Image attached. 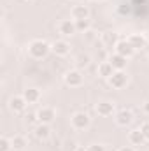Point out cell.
<instances>
[{"mask_svg": "<svg viewBox=\"0 0 149 151\" xmlns=\"http://www.w3.org/2000/svg\"><path fill=\"white\" fill-rule=\"evenodd\" d=\"M49 51H51V46H49L46 40L37 39V40H32V42L28 44V53H30V56H32V58L40 60V58H44Z\"/></svg>", "mask_w": 149, "mask_h": 151, "instance_id": "1", "label": "cell"}, {"mask_svg": "<svg viewBox=\"0 0 149 151\" xmlns=\"http://www.w3.org/2000/svg\"><path fill=\"white\" fill-rule=\"evenodd\" d=\"M70 121H72V127H74L75 130H84V128H88L90 127V116L86 113H75L72 118H70Z\"/></svg>", "mask_w": 149, "mask_h": 151, "instance_id": "2", "label": "cell"}, {"mask_svg": "<svg viewBox=\"0 0 149 151\" xmlns=\"http://www.w3.org/2000/svg\"><path fill=\"white\" fill-rule=\"evenodd\" d=\"M114 49H116L117 55H121V56H125V58H130V56H133V53H135V47H133L128 40H117V44L114 46Z\"/></svg>", "mask_w": 149, "mask_h": 151, "instance_id": "3", "label": "cell"}, {"mask_svg": "<svg viewBox=\"0 0 149 151\" xmlns=\"http://www.w3.org/2000/svg\"><path fill=\"white\" fill-rule=\"evenodd\" d=\"M58 32L63 35V37H70L77 32V27H75L74 19H63L60 25H58Z\"/></svg>", "mask_w": 149, "mask_h": 151, "instance_id": "4", "label": "cell"}, {"mask_svg": "<svg viewBox=\"0 0 149 151\" xmlns=\"http://www.w3.org/2000/svg\"><path fill=\"white\" fill-rule=\"evenodd\" d=\"M126 81H128V77H126V74L123 70H116L109 77V84H111L112 88H116V90H121L123 86H126Z\"/></svg>", "mask_w": 149, "mask_h": 151, "instance_id": "5", "label": "cell"}, {"mask_svg": "<svg viewBox=\"0 0 149 151\" xmlns=\"http://www.w3.org/2000/svg\"><path fill=\"white\" fill-rule=\"evenodd\" d=\"M51 51L56 55V56H67L70 53V44L67 40H54L51 44Z\"/></svg>", "mask_w": 149, "mask_h": 151, "instance_id": "6", "label": "cell"}, {"mask_svg": "<svg viewBox=\"0 0 149 151\" xmlns=\"http://www.w3.org/2000/svg\"><path fill=\"white\" fill-rule=\"evenodd\" d=\"M65 83L69 84V86H72V88H77V86H81L82 84V74H81V70H69L67 74H65Z\"/></svg>", "mask_w": 149, "mask_h": 151, "instance_id": "7", "label": "cell"}, {"mask_svg": "<svg viewBox=\"0 0 149 151\" xmlns=\"http://www.w3.org/2000/svg\"><path fill=\"white\" fill-rule=\"evenodd\" d=\"M37 118H39V123H46V125H49V123L56 118V113H54L53 107H42V109H39L37 111Z\"/></svg>", "mask_w": 149, "mask_h": 151, "instance_id": "8", "label": "cell"}, {"mask_svg": "<svg viewBox=\"0 0 149 151\" xmlns=\"http://www.w3.org/2000/svg\"><path fill=\"white\" fill-rule=\"evenodd\" d=\"M70 16H72V19H74V21H79V19H88V18H90V9H88L86 5H82V4L74 5V7H72V11H70Z\"/></svg>", "mask_w": 149, "mask_h": 151, "instance_id": "9", "label": "cell"}, {"mask_svg": "<svg viewBox=\"0 0 149 151\" xmlns=\"http://www.w3.org/2000/svg\"><path fill=\"white\" fill-rule=\"evenodd\" d=\"M133 121V113L130 111V109H121L119 113L116 114V123L119 125V127H126V125H130Z\"/></svg>", "mask_w": 149, "mask_h": 151, "instance_id": "10", "label": "cell"}, {"mask_svg": "<svg viewBox=\"0 0 149 151\" xmlns=\"http://www.w3.org/2000/svg\"><path fill=\"white\" fill-rule=\"evenodd\" d=\"M9 107H11L12 113H23L25 107H27V100L23 99V95H19V97H12V99L9 100Z\"/></svg>", "mask_w": 149, "mask_h": 151, "instance_id": "11", "label": "cell"}, {"mask_svg": "<svg viewBox=\"0 0 149 151\" xmlns=\"http://www.w3.org/2000/svg\"><path fill=\"white\" fill-rule=\"evenodd\" d=\"M95 109H97L98 116H111L114 113V104L112 102H107V100H102V102L97 104Z\"/></svg>", "mask_w": 149, "mask_h": 151, "instance_id": "12", "label": "cell"}, {"mask_svg": "<svg viewBox=\"0 0 149 151\" xmlns=\"http://www.w3.org/2000/svg\"><path fill=\"white\" fill-rule=\"evenodd\" d=\"M23 99L27 100V104H35L40 100V91L37 88H27L23 91Z\"/></svg>", "mask_w": 149, "mask_h": 151, "instance_id": "13", "label": "cell"}, {"mask_svg": "<svg viewBox=\"0 0 149 151\" xmlns=\"http://www.w3.org/2000/svg\"><path fill=\"white\" fill-rule=\"evenodd\" d=\"M126 60L128 58H125V56H121L117 53H114L111 58H109V62H111V65L114 67V70H123L126 67Z\"/></svg>", "mask_w": 149, "mask_h": 151, "instance_id": "14", "label": "cell"}, {"mask_svg": "<svg viewBox=\"0 0 149 151\" xmlns=\"http://www.w3.org/2000/svg\"><path fill=\"white\" fill-rule=\"evenodd\" d=\"M128 141H130L132 146H140V144L146 141V137H144V134H142L140 130H132V132L128 134Z\"/></svg>", "mask_w": 149, "mask_h": 151, "instance_id": "15", "label": "cell"}, {"mask_svg": "<svg viewBox=\"0 0 149 151\" xmlns=\"http://www.w3.org/2000/svg\"><path fill=\"white\" fill-rule=\"evenodd\" d=\"M114 72H116V70H114V67L111 65V62H102V63L98 65V76H102V77H105V79H109Z\"/></svg>", "mask_w": 149, "mask_h": 151, "instance_id": "16", "label": "cell"}, {"mask_svg": "<svg viewBox=\"0 0 149 151\" xmlns=\"http://www.w3.org/2000/svg\"><path fill=\"white\" fill-rule=\"evenodd\" d=\"M128 42H130L135 49H140V47L146 46V39H144V35H140V34H132V35L128 37Z\"/></svg>", "mask_w": 149, "mask_h": 151, "instance_id": "17", "label": "cell"}, {"mask_svg": "<svg viewBox=\"0 0 149 151\" xmlns=\"http://www.w3.org/2000/svg\"><path fill=\"white\" fill-rule=\"evenodd\" d=\"M47 135H49V125L39 123L37 127H35V137L37 139H46Z\"/></svg>", "mask_w": 149, "mask_h": 151, "instance_id": "18", "label": "cell"}, {"mask_svg": "<svg viewBox=\"0 0 149 151\" xmlns=\"http://www.w3.org/2000/svg\"><path fill=\"white\" fill-rule=\"evenodd\" d=\"M11 141H12V148H14V150H23V148L27 146V139H25L23 135H14Z\"/></svg>", "mask_w": 149, "mask_h": 151, "instance_id": "19", "label": "cell"}, {"mask_svg": "<svg viewBox=\"0 0 149 151\" xmlns=\"http://www.w3.org/2000/svg\"><path fill=\"white\" fill-rule=\"evenodd\" d=\"M75 27H77V32H90V27H91V23H90V19H79V21H75Z\"/></svg>", "mask_w": 149, "mask_h": 151, "instance_id": "20", "label": "cell"}, {"mask_svg": "<svg viewBox=\"0 0 149 151\" xmlns=\"http://www.w3.org/2000/svg\"><path fill=\"white\" fill-rule=\"evenodd\" d=\"M102 40H104V44H105V46H116V44H117V40H116V34H111V32L104 34Z\"/></svg>", "mask_w": 149, "mask_h": 151, "instance_id": "21", "label": "cell"}, {"mask_svg": "<svg viewBox=\"0 0 149 151\" xmlns=\"http://www.w3.org/2000/svg\"><path fill=\"white\" fill-rule=\"evenodd\" d=\"M11 150H14L12 148V141L7 139V137H2L0 139V151H11Z\"/></svg>", "mask_w": 149, "mask_h": 151, "instance_id": "22", "label": "cell"}, {"mask_svg": "<svg viewBox=\"0 0 149 151\" xmlns=\"http://www.w3.org/2000/svg\"><path fill=\"white\" fill-rule=\"evenodd\" d=\"M139 130H140V132L144 134V137H146V141H149V121H146V123H142Z\"/></svg>", "mask_w": 149, "mask_h": 151, "instance_id": "23", "label": "cell"}, {"mask_svg": "<svg viewBox=\"0 0 149 151\" xmlns=\"http://www.w3.org/2000/svg\"><path fill=\"white\" fill-rule=\"evenodd\" d=\"M88 63H90V56H88V55L81 56V58H79V62H77V65H79V67H88Z\"/></svg>", "mask_w": 149, "mask_h": 151, "instance_id": "24", "label": "cell"}, {"mask_svg": "<svg viewBox=\"0 0 149 151\" xmlns=\"http://www.w3.org/2000/svg\"><path fill=\"white\" fill-rule=\"evenodd\" d=\"M27 121H30V123H34V121H39L37 113H28V114H27Z\"/></svg>", "mask_w": 149, "mask_h": 151, "instance_id": "25", "label": "cell"}, {"mask_svg": "<svg viewBox=\"0 0 149 151\" xmlns=\"http://www.w3.org/2000/svg\"><path fill=\"white\" fill-rule=\"evenodd\" d=\"M88 151H105V148L102 146V144H93V146H90Z\"/></svg>", "mask_w": 149, "mask_h": 151, "instance_id": "26", "label": "cell"}, {"mask_svg": "<svg viewBox=\"0 0 149 151\" xmlns=\"http://www.w3.org/2000/svg\"><path fill=\"white\" fill-rule=\"evenodd\" d=\"M119 151H135V148H133V146H123Z\"/></svg>", "mask_w": 149, "mask_h": 151, "instance_id": "27", "label": "cell"}, {"mask_svg": "<svg viewBox=\"0 0 149 151\" xmlns=\"http://www.w3.org/2000/svg\"><path fill=\"white\" fill-rule=\"evenodd\" d=\"M144 113L149 114V102H148V104H144Z\"/></svg>", "mask_w": 149, "mask_h": 151, "instance_id": "28", "label": "cell"}, {"mask_svg": "<svg viewBox=\"0 0 149 151\" xmlns=\"http://www.w3.org/2000/svg\"><path fill=\"white\" fill-rule=\"evenodd\" d=\"M28 2H32V0H28Z\"/></svg>", "mask_w": 149, "mask_h": 151, "instance_id": "29", "label": "cell"}, {"mask_svg": "<svg viewBox=\"0 0 149 151\" xmlns=\"http://www.w3.org/2000/svg\"><path fill=\"white\" fill-rule=\"evenodd\" d=\"M95 2H97V0H95Z\"/></svg>", "mask_w": 149, "mask_h": 151, "instance_id": "30", "label": "cell"}]
</instances>
